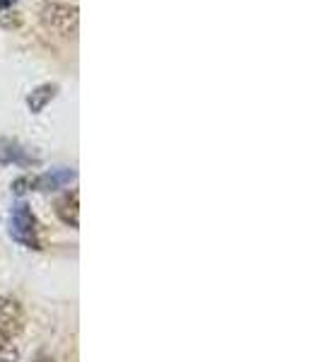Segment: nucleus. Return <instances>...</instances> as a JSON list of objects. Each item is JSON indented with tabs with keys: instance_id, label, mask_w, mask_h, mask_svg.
Returning a JSON list of instances; mask_svg holds the SVG:
<instances>
[{
	"instance_id": "39448f33",
	"label": "nucleus",
	"mask_w": 321,
	"mask_h": 362,
	"mask_svg": "<svg viewBox=\"0 0 321 362\" xmlns=\"http://www.w3.org/2000/svg\"><path fill=\"white\" fill-rule=\"evenodd\" d=\"M56 95H58V85L46 83V85L34 87V90L29 92V97H27V107H29V112H32V114L44 112L46 104H49L51 99H54Z\"/></svg>"
},
{
	"instance_id": "f257e3e1",
	"label": "nucleus",
	"mask_w": 321,
	"mask_h": 362,
	"mask_svg": "<svg viewBox=\"0 0 321 362\" xmlns=\"http://www.w3.org/2000/svg\"><path fill=\"white\" fill-rule=\"evenodd\" d=\"M10 237L27 249H42L39 220L25 201L15 203V208H13V215H10Z\"/></svg>"
},
{
	"instance_id": "423d86ee",
	"label": "nucleus",
	"mask_w": 321,
	"mask_h": 362,
	"mask_svg": "<svg viewBox=\"0 0 321 362\" xmlns=\"http://www.w3.org/2000/svg\"><path fill=\"white\" fill-rule=\"evenodd\" d=\"M0 162H3V165H10V162H15V165H29V162H34V160L27 155L25 148H20L13 140H3V143H0Z\"/></svg>"
},
{
	"instance_id": "7ed1b4c3",
	"label": "nucleus",
	"mask_w": 321,
	"mask_h": 362,
	"mask_svg": "<svg viewBox=\"0 0 321 362\" xmlns=\"http://www.w3.org/2000/svg\"><path fill=\"white\" fill-rule=\"evenodd\" d=\"M73 179H75V169L56 167V169H51V172H44L42 177H37V179H27V186H32V189H37V191H56V189L68 186Z\"/></svg>"
},
{
	"instance_id": "f03ea898",
	"label": "nucleus",
	"mask_w": 321,
	"mask_h": 362,
	"mask_svg": "<svg viewBox=\"0 0 321 362\" xmlns=\"http://www.w3.org/2000/svg\"><path fill=\"white\" fill-rule=\"evenodd\" d=\"M42 20L46 27L54 29L58 34H70L78 25V10L70 5H58V3H46L42 8Z\"/></svg>"
},
{
	"instance_id": "6e6552de",
	"label": "nucleus",
	"mask_w": 321,
	"mask_h": 362,
	"mask_svg": "<svg viewBox=\"0 0 321 362\" xmlns=\"http://www.w3.org/2000/svg\"><path fill=\"white\" fill-rule=\"evenodd\" d=\"M20 360V350H17L13 334L0 329V362H17Z\"/></svg>"
},
{
	"instance_id": "0eeeda50",
	"label": "nucleus",
	"mask_w": 321,
	"mask_h": 362,
	"mask_svg": "<svg viewBox=\"0 0 321 362\" xmlns=\"http://www.w3.org/2000/svg\"><path fill=\"white\" fill-rule=\"evenodd\" d=\"M58 215H61V220L66 225L78 227V191L68 194L61 203H58Z\"/></svg>"
},
{
	"instance_id": "1a4fd4ad",
	"label": "nucleus",
	"mask_w": 321,
	"mask_h": 362,
	"mask_svg": "<svg viewBox=\"0 0 321 362\" xmlns=\"http://www.w3.org/2000/svg\"><path fill=\"white\" fill-rule=\"evenodd\" d=\"M15 3H17V0H0V10H8V8H13Z\"/></svg>"
},
{
	"instance_id": "20e7f679",
	"label": "nucleus",
	"mask_w": 321,
	"mask_h": 362,
	"mask_svg": "<svg viewBox=\"0 0 321 362\" xmlns=\"http://www.w3.org/2000/svg\"><path fill=\"white\" fill-rule=\"evenodd\" d=\"M25 326V309L13 297H0V329L17 334Z\"/></svg>"
},
{
	"instance_id": "9d476101",
	"label": "nucleus",
	"mask_w": 321,
	"mask_h": 362,
	"mask_svg": "<svg viewBox=\"0 0 321 362\" xmlns=\"http://www.w3.org/2000/svg\"><path fill=\"white\" fill-rule=\"evenodd\" d=\"M37 362H54V360H51V358H39Z\"/></svg>"
}]
</instances>
